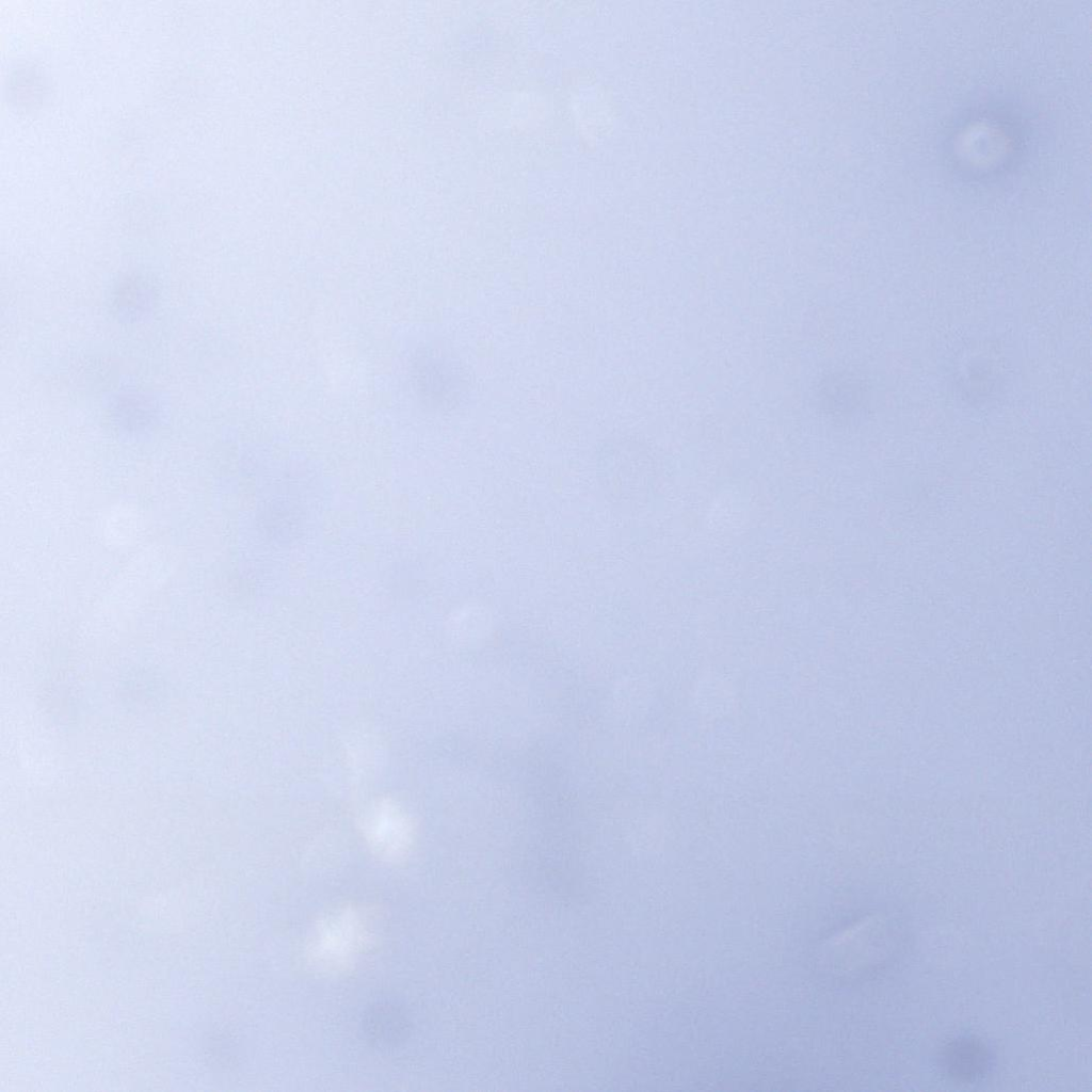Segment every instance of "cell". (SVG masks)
I'll return each instance as SVG.
<instances>
[{
  "label": "cell",
  "instance_id": "cell-1",
  "mask_svg": "<svg viewBox=\"0 0 1092 1092\" xmlns=\"http://www.w3.org/2000/svg\"><path fill=\"white\" fill-rule=\"evenodd\" d=\"M986 1045L975 1037L950 1041L941 1053V1065L954 1081L971 1083L981 1079L990 1066Z\"/></svg>",
  "mask_w": 1092,
  "mask_h": 1092
},
{
  "label": "cell",
  "instance_id": "cell-2",
  "mask_svg": "<svg viewBox=\"0 0 1092 1092\" xmlns=\"http://www.w3.org/2000/svg\"><path fill=\"white\" fill-rule=\"evenodd\" d=\"M364 828L369 839L385 848H398L406 842L411 822L406 814L389 801H381L368 812Z\"/></svg>",
  "mask_w": 1092,
  "mask_h": 1092
},
{
  "label": "cell",
  "instance_id": "cell-3",
  "mask_svg": "<svg viewBox=\"0 0 1092 1092\" xmlns=\"http://www.w3.org/2000/svg\"><path fill=\"white\" fill-rule=\"evenodd\" d=\"M447 370L444 364L430 353L416 355L411 370L413 387L423 403L439 406L446 403Z\"/></svg>",
  "mask_w": 1092,
  "mask_h": 1092
}]
</instances>
